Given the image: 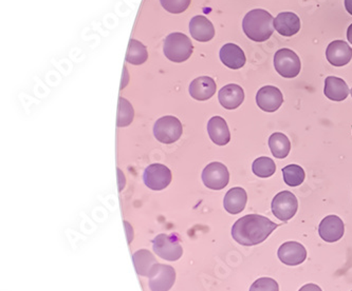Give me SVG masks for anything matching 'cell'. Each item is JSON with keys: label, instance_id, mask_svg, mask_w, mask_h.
I'll use <instances>...</instances> for the list:
<instances>
[{"label": "cell", "instance_id": "obj_7", "mask_svg": "<svg viewBox=\"0 0 352 291\" xmlns=\"http://www.w3.org/2000/svg\"><path fill=\"white\" fill-rule=\"evenodd\" d=\"M153 248L157 255L166 261H178L183 255L182 247L176 235H157L153 241Z\"/></svg>", "mask_w": 352, "mask_h": 291}, {"label": "cell", "instance_id": "obj_29", "mask_svg": "<svg viewBox=\"0 0 352 291\" xmlns=\"http://www.w3.org/2000/svg\"><path fill=\"white\" fill-rule=\"evenodd\" d=\"M160 3L167 12L180 14L188 10L192 0H160Z\"/></svg>", "mask_w": 352, "mask_h": 291}, {"label": "cell", "instance_id": "obj_9", "mask_svg": "<svg viewBox=\"0 0 352 291\" xmlns=\"http://www.w3.org/2000/svg\"><path fill=\"white\" fill-rule=\"evenodd\" d=\"M148 278L151 291H168L174 286L176 271L168 265L156 264Z\"/></svg>", "mask_w": 352, "mask_h": 291}, {"label": "cell", "instance_id": "obj_15", "mask_svg": "<svg viewBox=\"0 0 352 291\" xmlns=\"http://www.w3.org/2000/svg\"><path fill=\"white\" fill-rule=\"evenodd\" d=\"M218 100L224 109H237L245 100V92L238 84H227L218 93Z\"/></svg>", "mask_w": 352, "mask_h": 291}, {"label": "cell", "instance_id": "obj_16", "mask_svg": "<svg viewBox=\"0 0 352 291\" xmlns=\"http://www.w3.org/2000/svg\"><path fill=\"white\" fill-rule=\"evenodd\" d=\"M220 60L228 68L238 70L243 68L247 62L245 52L235 43H227L222 47L219 53Z\"/></svg>", "mask_w": 352, "mask_h": 291}, {"label": "cell", "instance_id": "obj_30", "mask_svg": "<svg viewBox=\"0 0 352 291\" xmlns=\"http://www.w3.org/2000/svg\"><path fill=\"white\" fill-rule=\"evenodd\" d=\"M250 291H279L278 283L271 278H261L255 281Z\"/></svg>", "mask_w": 352, "mask_h": 291}, {"label": "cell", "instance_id": "obj_23", "mask_svg": "<svg viewBox=\"0 0 352 291\" xmlns=\"http://www.w3.org/2000/svg\"><path fill=\"white\" fill-rule=\"evenodd\" d=\"M133 261L138 275H142V277H149L155 265L158 264L153 253L151 251H145V249L133 253Z\"/></svg>", "mask_w": 352, "mask_h": 291}, {"label": "cell", "instance_id": "obj_10", "mask_svg": "<svg viewBox=\"0 0 352 291\" xmlns=\"http://www.w3.org/2000/svg\"><path fill=\"white\" fill-rule=\"evenodd\" d=\"M143 181L151 190L160 191L172 182V172L164 165L153 164L145 169Z\"/></svg>", "mask_w": 352, "mask_h": 291}, {"label": "cell", "instance_id": "obj_5", "mask_svg": "<svg viewBox=\"0 0 352 291\" xmlns=\"http://www.w3.org/2000/svg\"><path fill=\"white\" fill-rule=\"evenodd\" d=\"M274 67L283 78H294L300 74L302 64L296 53L290 49H280L275 53Z\"/></svg>", "mask_w": 352, "mask_h": 291}, {"label": "cell", "instance_id": "obj_26", "mask_svg": "<svg viewBox=\"0 0 352 291\" xmlns=\"http://www.w3.org/2000/svg\"><path fill=\"white\" fill-rule=\"evenodd\" d=\"M252 170L255 176L261 178H270L276 171V165L270 157L261 156L255 159L252 165Z\"/></svg>", "mask_w": 352, "mask_h": 291}, {"label": "cell", "instance_id": "obj_21", "mask_svg": "<svg viewBox=\"0 0 352 291\" xmlns=\"http://www.w3.org/2000/svg\"><path fill=\"white\" fill-rule=\"evenodd\" d=\"M248 202V194L245 189L241 187H235L230 189L224 196V209L229 213L238 214L245 210Z\"/></svg>", "mask_w": 352, "mask_h": 291}, {"label": "cell", "instance_id": "obj_6", "mask_svg": "<svg viewBox=\"0 0 352 291\" xmlns=\"http://www.w3.org/2000/svg\"><path fill=\"white\" fill-rule=\"evenodd\" d=\"M271 208L279 221L288 222L298 212V200L292 192L281 191L273 198Z\"/></svg>", "mask_w": 352, "mask_h": 291}, {"label": "cell", "instance_id": "obj_18", "mask_svg": "<svg viewBox=\"0 0 352 291\" xmlns=\"http://www.w3.org/2000/svg\"><path fill=\"white\" fill-rule=\"evenodd\" d=\"M216 89H217V84L213 78L201 76L190 82V94L194 100L204 102L213 97L214 94L216 93Z\"/></svg>", "mask_w": 352, "mask_h": 291}, {"label": "cell", "instance_id": "obj_33", "mask_svg": "<svg viewBox=\"0 0 352 291\" xmlns=\"http://www.w3.org/2000/svg\"><path fill=\"white\" fill-rule=\"evenodd\" d=\"M347 38L348 41L352 45V23L349 25L347 30Z\"/></svg>", "mask_w": 352, "mask_h": 291}, {"label": "cell", "instance_id": "obj_31", "mask_svg": "<svg viewBox=\"0 0 352 291\" xmlns=\"http://www.w3.org/2000/svg\"><path fill=\"white\" fill-rule=\"evenodd\" d=\"M298 291H322V288L316 284H306Z\"/></svg>", "mask_w": 352, "mask_h": 291}, {"label": "cell", "instance_id": "obj_11", "mask_svg": "<svg viewBox=\"0 0 352 291\" xmlns=\"http://www.w3.org/2000/svg\"><path fill=\"white\" fill-rule=\"evenodd\" d=\"M278 259L287 266H298L306 261L307 251L304 246L298 242H286L279 247Z\"/></svg>", "mask_w": 352, "mask_h": 291}, {"label": "cell", "instance_id": "obj_19", "mask_svg": "<svg viewBox=\"0 0 352 291\" xmlns=\"http://www.w3.org/2000/svg\"><path fill=\"white\" fill-rule=\"evenodd\" d=\"M208 132L210 139L218 146H226L231 141V133L227 121L220 116H214L208 121Z\"/></svg>", "mask_w": 352, "mask_h": 291}, {"label": "cell", "instance_id": "obj_1", "mask_svg": "<svg viewBox=\"0 0 352 291\" xmlns=\"http://www.w3.org/2000/svg\"><path fill=\"white\" fill-rule=\"evenodd\" d=\"M278 227L270 218L249 214L239 218L232 227V237L238 244L255 246L263 243Z\"/></svg>", "mask_w": 352, "mask_h": 291}, {"label": "cell", "instance_id": "obj_3", "mask_svg": "<svg viewBox=\"0 0 352 291\" xmlns=\"http://www.w3.org/2000/svg\"><path fill=\"white\" fill-rule=\"evenodd\" d=\"M192 41L183 33H172L165 38L163 51L165 56L172 62H186L192 56Z\"/></svg>", "mask_w": 352, "mask_h": 291}, {"label": "cell", "instance_id": "obj_27", "mask_svg": "<svg viewBox=\"0 0 352 291\" xmlns=\"http://www.w3.org/2000/svg\"><path fill=\"white\" fill-rule=\"evenodd\" d=\"M283 176H284L285 183L290 187L300 186L306 178L304 169L294 164L288 165L283 168Z\"/></svg>", "mask_w": 352, "mask_h": 291}, {"label": "cell", "instance_id": "obj_2", "mask_svg": "<svg viewBox=\"0 0 352 291\" xmlns=\"http://www.w3.org/2000/svg\"><path fill=\"white\" fill-rule=\"evenodd\" d=\"M243 29L248 38L256 43H263L274 32V19L265 10H252L243 19Z\"/></svg>", "mask_w": 352, "mask_h": 291}, {"label": "cell", "instance_id": "obj_34", "mask_svg": "<svg viewBox=\"0 0 352 291\" xmlns=\"http://www.w3.org/2000/svg\"><path fill=\"white\" fill-rule=\"evenodd\" d=\"M350 92H351V96H352V89H351V91H350Z\"/></svg>", "mask_w": 352, "mask_h": 291}, {"label": "cell", "instance_id": "obj_8", "mask_svg": "<svg viewBox=\"0 0 352 291\" xmlns=\"http://www.w3.org/2000/svg\"><path fill=\"white\" fill-rule=\"evenodd\" d=\"M202 182L208 189L221 190L229 184V170L221 163H210L202 172Z\"/></svg>", "mask_w": 352, "mask_h": 291}, {"label": "cell", "instance_id": "obj_4", "mask_svg": "<svg viewBox=\"0 0 352 291\" xmlns=\"http://www.w3.org/2000/svg\"><path fill=\"white\" fill-rule=\"evenodd\" d=\"M182 132V124L175 116L161 117L153 126V135L162 143H176Z\"/></svg>", "mask_w": 352, "mask_h": 291}, {"label": "cell", "instance_id": "obj_32", "mask_svg": "<svg viewBox=\"0 0 352 291\" xmlns=\"http://www.w3.org/2000/svg\"><path fill=\"white\" fill-rule=\"evenodd\" d=\"M345 9L352 16V0H345Z\"/></svg>", "mask_w": 352, "mask_h": 291}, {"label": "cell", "instance_id": "obj_24", "mask_svg": "<svg viewBox=\"0 0 352 291\" xmlns=\"http://www.w3.org/2000/svg\"><path fill=\"white\" fill-rule=\"evenodd\" d=\"M269 147L273 156L276 159H286L291 150L290 139L284 133H273L269 139Z\"/></svg>", "mask_w": 352, "mask_h": 291}, {"label": "cell", "instance_id": "obj_12", "mask_svg": "<svg viewBox=\"0 0 352 291\" xmlns=\"http://www.w3.org/2000/svg\"><path fill=\"white\" fill-rule=\"evenodd\" d=\"M256 103L263 111H277L284 103V96L276 86H263L256 94Z\"/></svg>", "mask_w": 352, "mask_h": 291}, {"label": "cell", "instance_id": "obj_25", "mask_svg": "<svg viewBox=\"0 0 352 291\" xmlns=\"http://www.w3.org/2000/svg\"><path fill=\"white\" fill-rule=\"evenodd\" d=\"M147 58H148V53H147L146 47L135 39H131L129 49L126 52V62L139 66L144 64Z\"/></svg>", "mask_w": 352, "mask_h": 291}, {"label": "cell", "instance_id": "obj_13", "mask_svg": "<svg viewBox=\"0 0 352 291\" xmlns=\"http://www.w3.org/2000/svg\"><path fill=\"white\" fill-rule=\"evenodd\" d=\"M344 232L345 225L338 216H326L318 226V235L327 243L340 241L343 237Z\"/></svg>", "mask_w": 352, "mask_h": 291}, {"label": "cell", "instance_id": "obj_20", "mask_svg": "<svg viewBox=\"0 0 352 291\" xmlns=\"http://www.w3.org/2000/svg\"><path fill=\"white\" fill-rule=\"evenodd\" d=\"M190 35L200 43H206L215 36V27L206 17L198 15L190 23Z\"/></svg>", "mask_w": 352, "mask_h": 291}, {"label": "cell", "instance_id": "obj_14", "mask_svg": "<svg viewBox=\"0 0 352 291\" xmlns=\"http://www.w3.org/2000/svg\"><path fill=\"white\" fill-rule=\"evenodd\" d=\"M326 57L329 64L334 67H343L349 64L352 58V49L346 41L334 40L329 43L326 50Z\"/></svg>", "mask_w": 352, "mask_h": 291}, {"label": "cell", "instance_id": "obj_28", "mask_svg": "<svg viewBox=\"0 0 352 291\" xmlns=\"http://www.w3.org/2000/svg\"><path fill=\"white\" fill-rule=\"evenodd\" d=\"M133 116H135V112L131 104L125 98L120 97L119 106H118V127H127L131 125L133 121Z\"/></svg>", "mask_w": 352, "mask_h": 291}, {"label": "cell", "instance_id": "obj_22", "mask_svg": "<svg viewBox=\"0 0 352 291\" xmlns=\"http://www.w3.org/2000/svg\"><path fill=\"white\" fill-rule=\"evenodd\" d=\"M326 97L333 102H343L349 95L350 90L345 80L336 76H328L325 80Z\"/></svg>", "mask_w": 352, "mask_h": 291}, {"label": "cell", "instance_id": "obj_17", "mask_svg": "<svg viewBox=\"0 0 352 291\" xmlns=\"http://www.w3.org/2000/svg\"><path fill=\"white\" fill-rule=\"evenodd\" d=\"M274 29L283 36H293L300 32V17L292 12L279 13L274 19Z\"/></svg>", "mask_w": 352, "mask_h": 291}]
</instances>
